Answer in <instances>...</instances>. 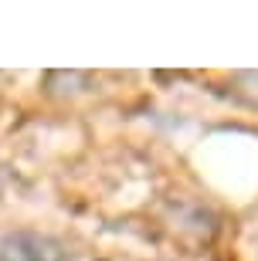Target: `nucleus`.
<instances>
[{
	"label": "nucleus",
	"mask_w": 258,
	"mask_h": 261,
	"mask_svg": "<svg viewBox=\"0 0 258 261\" xmlns=\"http://www.w3.org/2000/svg\"><path fill=\"white\" fill-rule=\"evenodd\" d=\"M0 261H68V248L55 234L10 227L0 234Z\"/></svg>",
	"instance_id": "obj_1"
}]
</instances>
